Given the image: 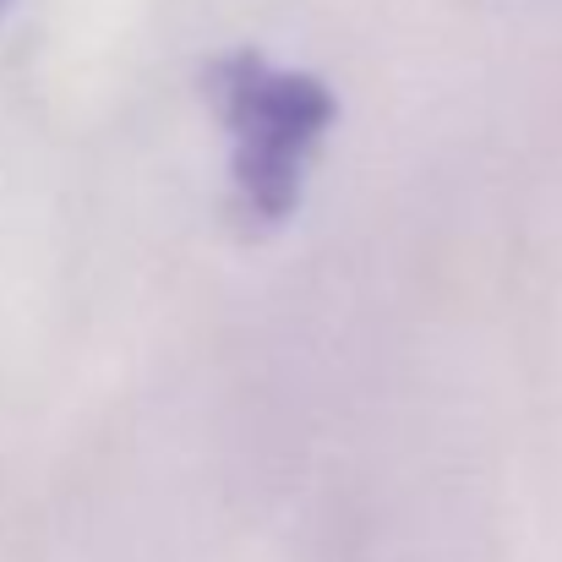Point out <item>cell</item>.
I'll return each instance as SVG.
<instances>
[{"instance_id":"1","label":"cell","mask_w":562,"mask_h":562,"mask_svg":"<svg viewBox=\"0 0 562 562\" xmlns=\"http://www.w3.org/2000/svg\"><path fill=\"white\" fill-rule=\"evenodd\" d=\"M202 93L229 137V213L246 240L284 229L306 196V176L328 132L339 126V99L323 77L268 60L262 49H229L202 66Z\"/></svg>"},{"instance_id":"2","label":"cell","mask_w":562,"mask_h":562,"mask_svg":"<svg viewBox=\"0 0 562 562\" xmlns=\"http://www.w3.org/2000/svg\"><path fill=\"white\" fill-rule=\"evenodd\" d=\"M5 5H11V0H0V11H5Z\"/></svg>"}]
</instances>
